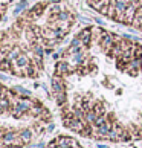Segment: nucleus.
<instances>
[{
  "label": "nucleus",
  "mask_w": 142,
  "mask_h": 148,
  "mask_svg": "<svg viewBox=\"0 0 142 148\" xmlns=\"http://www.w3.org/2000/svg\"><path fill=\"white\" fill-rule=\"evenodd\" d=\"M0 145H2L3 148H11V147H21L25 144L20 139V133H19V131L8 130V131H5L3 138H2V140H0Z\"/></svg>",
  "instance_id": "1"
},
{
  "label": "nucleus",
  "mask_w": 142,
  "mask_h": 148,
  "mask_svg": "<svg viewBox=\"0 0 142 148\" xmlns=\"http://www.w3.org/2000/svg\"><path fill=\"white\" fill-rule=\"evenodd\" d=\"M116 43V35H113L112 32H107L106 29H102V35L99 38V47H101V51L107 53L108 51L112 49V46Z\"/></svg>",
  "instance_id": "2"
},
{
  "label": "nucleus",
  "mask_w": 142,
  "mask_h": 148,
  "mask_svg": "<svg viewBox=\"0 0 142 148\" xmlns=\"http://www.w3.org/2000/svg\"><path fill=\"white\" fill-rule=\"evenodd\" d=\"M47 6H49L47 3H35L29 11H26V18H28V20H37V18H40Z\"/></svg>",
  "instance_id": "3"
},
{
  "label": "nucleus",
  "mask_w": 142,
  "mask_h": 148,
  "mask_svg": "<svg viewBox=\"0 0 142 148\" xmlns=\"http://www.w3.org/2000/svg\"><path fill=\"white\" fill-rule=\"evenodd\" d=\"M54 70H55V75L57 76H61V78H63V76L72 73L75 69L69 64V61H58L55 64V69H54Z\"/></svg>",
  "instance_id": "4"
},
{
  "label": "nucleus",
  "mask_w": 142,
  "mask_h": 148,
  "mask_svg": "<svg viewBox=\"0 0 142 148\" xmlns=\"http://www.w3.org/2000/svg\"><path fill=\"white\" fill-rule=\"evenodd\" d=\"M78 37L81 38V41H83V46L84 49L90 47L92 46V38H93V31L92 28H84L78 32Z\"/></svg>",
  "instance_id": "5"
},
{
  "label": "nucleus",
  "mask_w": 142,
  "mask_h": 148,
  "mask_svg": "<svg viewBox=\"0 0 142 148\" xmlns=\"http://www.w3.org/2000/svg\"><path fill=\"white\" fill-rule=\"evenodd\" d=\"M141 69H142L141 60H139V58H133L132 61L127 64V67H125L124 72L128 73V75H132V76H138V73L141 72Z\"/></svg>",
  "instance_id": "6"
},
{
  "label": "nucleus",
  "mask_w": 142,
  "mask_h": 148,
  "mask_svg": "<svg viewBox=\"0 0 142 148\" xmlns=\"http://www.w3.org/2000/svg\"><path fill=\"white\" fill-rule=\"evenodd\" d=\"M138 6L134 5H130V6L125 9L124 12V18H122V25H133V20L136 17V12H138Z\"/></svg>",
  "instance_id": "7"
},
{
  "label": "nucleus",
  "mask_w": 142,
  "mask_h": 148,
  "mask_svg": "<svg viewBox=\"0 0 142 148\" xmlns=\"http://www.w3.org/2000/svg\"><path fill=\"white\" fill-rule=\"evenodd\" d=\"M121 55H122V45H121V40H116V43H115L112 46V49L107 52V57L112 58V60H118Z\"/></svg>",
  "instance_id": "8"
},
{
  "label": "nucleus",
  "mask_w": 142,
  "mask_h": 148,
  "mask_svg": "<svg viewBox=\"0 0 142 148\" xmlns=\"http://www.w3.org/2000/svg\"><path fill=\"white\" fill-rule=\"evenodd\" d=\"M75 148L76 142L72 138H66V136H60L57 139V148Z\"/></svg>",
  "instance_id": "9"
},
{
  "label": "nucleus",
  "mask_w": 142,
  "mask_h": 148,
  "mask_svg": "<svg viewBox=\"0 0 142 148\" xmlns=\"http://www.w3.org/2000/svg\"><path fill=\"white\" fill-rule=\"evenodd\" d=\"M52 92L54 93H58V92H66V86H64V81L61 76H54L52 78Z\"/></svg>",
  "instance_id": "10"
},
{
  "label": "nucleus",
  "mask_w": 142,
  "mask_h": 148,
  "mask_svg": "<svg viewBox=\"0 0 142 148\" xmlns=\"http://www.w3.org/2000/svg\"><path fill=\"white\" fill-rule=\"evenodd\" d=\"M12 67H14L12 61H9V60H8L6 57H3L2 60H0V70H2V72L12 73Z\"/></svg>",
  "instance_id": "11"
},
{
  "label": "nucleus",
  "mask_w": 142,
  "mask_h": 148,
  "mask_svg": "<svg viewBox=\"0 0 142 148\" xmlns=\"http://www.w3.org/2000/svg\"><path fill=\"white\" fill-rule=\"evenodd\" d=\"M21 52H23V49H21L20 46H14L12 49H11V51L8 52V55H6V58L9 60V61H15V60H17L20 55H21Z\"/></svg>",
  "instance_id": "12"
},
{
  "label": "nucleus",
  "mask_w": 142,
  "mask_h": 148,
  "mask_svg": "<svg viewBox=\"0 0 142 148\" xmlns=\"http://www.w3.org/2000/svg\"><path fill=\"white\" fill-rule=\"evenodd\" d=\"M28 5H29V0H20V2L17 3V6L14 8V15H15V17H19L23 11H26Z\"/></svg>",
  "instance_id": "13"
},
{
  "label": "nucleus",
  "mask_w": 142,
  "mask_h": 148,
  "mask_svg": "<svg viewBox=\"0 0 142 148\" xmlns=\"http://www.w3.org/2000/svg\"><path fill=\"white\" fill-rule=\"evenodd\" d=\"M55 96V102L58 104L60 107H64L67 102V96H66V92H58V93H54Z\"/></svg>",
  "instance_id": "14"
},
{
  "label": "nucleus",
  "mask_w": 142,
  "mask_h": 148,
  "mask_svg": "<svg viewBox=\"0 0 142 148\" xmlns=\"http://www.w3.org/2000/svg\"><path fill=\"white\" fill-rule=\"evenodd\" d=\"M19 133H20V139H21V142H23V144H29L31 139H32V130L25 128V130L19 131Z\"/></svg>",
  "instance_id": "15"
},
{
  "label": "nucleus",
  "mask_w": 142,
  "mask_h": 148,
  "mask_svg": "<svg viewBox=\"0 0 142 148\" xmlns=\"http://www.w3.org/2000/svg\"><path fill=\"white\" fill-rule=\"evenodd\" d=\"M57 21H72L73 23V17H72V14L69 12V11H61L57 17H55Z\"/></svg>",
  "instance_id": "16"
},
{
  "label": "nucleus",
  "mask_w": 142,
  "mask_h": 148,
  "mask_svg": "<svg viewBox=\"0 0 142 148\" xmlns=\"http://www.w3.org/2000/svg\"><path fill=\"white\" fill-rule=\"evenodd\" d=\"M47 9H49V14H51L52 17H57V15L63 11L61 6H60V3H49Z\"/></svg>",
  "instance_id": "17"
},
{
  "label": "nucleus",
  "mask_w": 142,
  "mask_h": 148,
  "mask_svg": "<svg viewBox=\"0 0 142 148\" xmlns=\"http://www.w3.org/2000/svg\"><path fill=\"white\" fill-rule=\"evenodd\" d=\"M43 113H45V108H43L40 104H34V107L31 108V114L32 116H35V118H38V116H43Z\"/></svg>",
  "instance_id": "18"
},
{
  "label": "nucleus",
  "mask_w": 142,
  "mask_h": 148,
  "mask_svg": "<svg viewBox=\"0 0 142 148\" xmlns=\"http://www.w3.org/2000/svg\"><path fill=\"white\" fill-rule=\"evenodd\" d=\"M12 90L17 93L19 96H31V92H29L28 89H25L23 86H14Z\"/></svg>",
  "instance_id": "19"
},
{
  "label": "nucleus",
  "mask_w": 142,
  "mask_h": 148,
  "mask_svg": "<svg viewBox=\"0 0 142 148\" xmlns=\"http://www.w3.org/2000/svg\"><path fill=\"white\" fill-rule=\"evenodd\" d=\"M133 26L136 29H139L141 26H142V6L138 9V12H136V17L133 20Z\"/></svg>",
  "instance_id": "20"
},
{
  "label": "nucleus",
  "mask_w": 142,
  "mask_h": 148,
  "mask_svg": "<svg viewBox=\"0 0 142 148\" xmlns=\"http://www.w3.org/2000/svg\"><path fill=\"white\" fill-rule=\"evenodd\" d=\"M98 118V114L93 112V110H89V112H86V122L89 124V125H93L95 124V121Z\"/></svg>",
  "instance_id": "21"
},
{
  "label": "nucleus",
  "mask_w": 142,
  "mask_h": 148,
  "mask_svg": "<svg viewBox=\"0 0 142 148\" xmlns=\"http://www.w3.org/2000/svg\"><path fill=\"white\" fill-rule=\"evenodd\" d=\"M93 112L98 114V116H102V114H107V112H106V107L102 106L101 102H96L95 106H93Z\"/></svg>",
  "instance_id": "22"
},
{
  "label": "nucleus",
  "mask_w": 142,
  "mask_h": 148,
  "mask_svg": "<svg viewBox=\"0 0 142 148\" xmlns=\"http://www.w3.org/2000/svg\"><path fill=\"white\" fill-rule=\"evenodd\" d=\"M107 119H108V118H107V114H102V116H98V118H96V121H95V124H93V127H95V128L101 127L102 124H106V122H107Z\"/></svg>",
  "instance_id": "23"
},
{
  "label": "nucleus",
  "mask_w": 142,
  "mask_h": 148,
  "mask_svg": "<svg viewBox=\"0 0 142 148\" xmlns=\"http://www.w3.org/2000/svg\"><path fill=\"white\" fill-rule=\"evenodd\" d=\"M45 53H47V55H52V53H54V47H45Z\"/></svg>",
  "instance_id": "24"
},
{
  "label": "nucleus",
  "mask_w": 142,
  "mask_h": 148,
  "mask_svg": "<svg viewBox=\"0 0 142 148\" xmlns=\"http://www.w3.org/2000/svg\"><path fill=\"white\" fill-rule=\"evenodd\" d=\"M95 21H96V23H98V25H101V26H104V21H102V18H99V17H96V18H95Z\"/></svg>",
  "instance_id": "25"
},
{
  "label": "nucleus",
  "mask_w": 142,
  "mask_h": 148,
  "mask_svg": "<svg viewBox=\"0 0 142 148\" xmlns=\"http://www.w3.org/2000/svg\"><path fill=\"white\" fill-rule=\"evenodd\" d=\"M3 134H5V130L0 127V140H2V138H3Z\"/></svg>",
  "instance_id": "26"
},
{
  "label": "nucleus",
  "mask_w": 142,
  "mask_h": 148,
  "mask_svg": "<svg viewBox=\"0 0 142 148\" xmlns=\"http://www.w3.org/2000/svg\"><path fill=\"white\" fill-rule=\"evenodd\" d=\"M54 128H55V125H54V124H49V127H47V130H49V131H52Z\"/></svg>",
  "instance_id": "27"
},
{
  "label": "nucleus",
  "mask_w": 142,
  "mask_h": 148,
  "mask_svg": "<svg viewBox=\"0 0 142 148\" xmlns=\"http://www.w3.org/2000/svg\"><path fill=\"white\" fill-rule=\"evenodd\" d=\"M63 0H49V3H61Z\"/></svg>",
  "instance_id": "28"
},
{
  "label": "nucleus",
  "mask_w": 142,
  "mask_h": 148,
  "mask_svg": "<svg viewBox=\"0 0 142 148\" xmlns=\"http://www.w3.org/2000/svg\"><path fill=\"white\" fill-rule=\"evenodd\" d=\"M95 2H98V0H87V3H89V6H92Z\"/></svg>",
  "instance_id": "29"
},
{
  "label": "nucleus",
  "mask_w": 142,
  "mask_h": 148,
  "mask_svg": "<svg viewBox=\"0 0 142 148\" xmlns=\"http://www.w3.org/2000/svg\"><path fill=\"white\" fill-rule=\"evenodd\" d=\"M2 79H3V81H8L9 78H8V76H6V75H2Z\"/></svg>",
  "instance_id": "30"
},
{
  "label": "nucleus",
  "mask_w": 142,
  "mask_h": 148,
  "mask_svg": "<svg viewBox=\"0 0 142 148\" xmlns=\"http://www.w3.org/2000/svg\"><path fill=\"white\" fill-rule=\"evenodd\" d=\"M37 148H45V144H43V142H41V144H38Z\"/></svg>",
  "instance_id": "31"
},
{
  "label": "nucleus",
  "mask_w": 142,
  "mask_h": 148,
  "mask_svg": "<svg viewBox=\"0 0 142 148\" xmlns=\"http://www.w3.org/2000/svg\"><path fill=\"white\" fill-rule=\"evenodd\" d=\"M98 148H107V145H102V144H98Z\"/></svg>",
  "instance_id": "32"
},
{
  "label": "nucleus",
  "mask_w": 142,
  "mask_h": 148,
  "mask_svg": "<svg viewBox=\"0 0 142 148\" xmlns=\"http://www.w3.org/2000/svg\"><path fill=\"white\" fill-rule=\"evenodd\" d=\"M3 112H5V110H3V108H2V107H0V114H2Z\"/></svg>",
  "instance_id": "33"
},
{
  "label": "nucleus",
  "mask_w": 142,
  "mask_h": 148,
  "mask_svg": "<svg viewBox=\"0 0 142 148\" xmlns=\"http://www.w3.org/2000/svg\"><path fill=\"white\" fill-rule=\"evenodd\" d=\"M139 60H141V64H142V55H141V58H139Z\"/></svg>",
  "instance_id": "34"
},
{
  "label": "nucleus",
  "mask_w": 142,
  "mask_h": 148,
  "mask_svg": "<svg viewBox=\"0 0 142 148\" xmlns=\"http://www.w3.org/2000/svg\"><path fill=\"white\" fill-rule=\"evenodd\" d=\"M139 31H141V32H142V26H141V28H139Z\"/></svg>",
  "instance_id": "35"
},
{
  "label": "nucleus",
  "mask_w": 142,
  "mask_h": 148,
  "mask_svg": "<svg viewBox=\"0 0 142 148\" xmlns=\"http://www.w3.org/2000/svg\"><path fill=\"white\" fill-rule=\"evenodd\" d=\"M29 2H34V0H29Z\"/></svg>",
  "instance_id": "36"
}]
</instances>
